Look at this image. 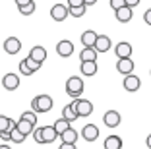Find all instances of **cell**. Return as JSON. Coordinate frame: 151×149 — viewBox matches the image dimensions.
<instances>
[{
    "label": "cell",
    "mask_w": 151,
    "mask_h": 149,
    "mask_svg": "<svg viewBox=\"0 0 151 149\" xmlns=\"http://www.w3.org/2000/svg\"><path fill=\"white\" fill-rule=\"evenodd\" d=\"M41 136H43V143H52L58 137V134L54 132L52 126H43L41 128Z\"/></svg>",
    "instance_id": "cell-17"
},
{
    "label": "cell",
    "mask_w": 151,
    "mask_h": 149,
    "mask_svg": "<svg viewBox=\"0 0 151 149\" xmlns=\"http://www.w3.org/2000/svg\"><path fill=\"white\" fill-rule=\"evenodd\" d=\"M27 2H31V0H16V4H18V6H23V4H27Z\"/></svg>",
    "instance_id": "cell-40"
},
{
    "label": "cell",
    "mask_w": 151,
    "mask_h": 149,
    "mask_svg": "<svg viewBox=\"0 0 151 149\" xmlns=\"http://www.w3.org/2000/svg\"><path fill=\"white\" fill-rule=\"evenodd\" d=\"M0 140H4V141H10V132H0Z\"/></svg>",
    "instance_id": "cell-38"
},
{
    "label": "cell",
    "mask_w": 151,
    "mask_h": 149,
    "mask_svg": "<svg viewBox=\"0 0 151 149\" xmlns=\"http://www.w3.org/2000/svg\"><path fill=\"white\" fill-rule=\"evenodd\" d=\"M122 6H126L124 0H111V8L112 10H118V8H122Z\"/></svg>",
    "instance_id": "cell-33"
},
{
    "label": "cell",
    "mask_w": 151,
    "mask_h": 149,
    "mask_svg": "<svg viewBox=\"0 0 151 149\" xmlns=\"http://www.w3.org/2000/svg\"><path fill=\"white\" fill-rule=\"evenodd\" d=\"M29 58H33V60H37V62H41V64H43V62L47 60V48L41 47V45L33 47L31 50H29Z\"/></svg>",
    "instance_id": "cell-16"
},
{
    "label": "cell",
    "mask_w": 151,
    "mask_h": 149,
    "mask_svg": "<svg viewBox=\"0 0 151 149\" xmlns=\"http://www.w3.org/2000/svg\"><path fill=\"white\" fill-rule=\"evenodd\" d=\"M114 54H116V58H128V56H132V45L126 43V41L118 43V45H116V48H114Z\"/></svg>",
    "instance_id": "cell-15"
},
{
    "label": "cell",
    "mask_w": 151,
    "mask_h": 149,
    "mask_svg": "<svg viewBox=\"0 0 151 149\" xmlns=\"http://www.w3.org/2000/svg\"><path fill=\"white\" fill-rule=\"evenodd\" d=\"M139 87H142V79L138 78V76H134V72L132 74H128L124 78V89L128 93H136V91H139Z\"/></svg>",
    "instance_id": "cell-4"
},
{
    "label": "cell",
    "mask_w": 151,
    "mask_h": 149,
    "mask_svg": "<svg viewBox=\"0 0 151 149\" xmlns=\"http://www.w3.org/2000/svg\"><path fill=\"white\" fill-rule=\"evenodd\" d=\"M52 128H54V132H56L58 136H60L62 132H66L68 128H70V120H66V118L62 116V118H58L56 122H54V126H52Z\"/></svg>",
    "instance_id": "cell-24"
},
{
    "label": "cell",
    "mask_w": 151,
    "mask_h": 149,
    "mask_svg": "<svg viewBox=\"0 0 151 149\" xmlns=\"http://www.w3.org/2000/svg\"><path fill=\"white\" fill-rule=\"evenodd\" d=\"M132 10H134V8H130V6H122V8L114 10V16H116V19H118L120 23H128V22H132V18H134Z\"/></svg>",
    "instance_id": "cell-10"
},
{
    "label": "cell",
    "mask_w": 151,
    "mask_h": 149,
    "mask_svg": "<svg viewBox=\"0 0 151 149\" xmlns=\"http://www.w3.org/2000/svg\"><path fill=\"white\" fill-rule=\"evenodd\" d=\"M4 50L8 54H18L19 50H22V41H19L18 37H8V39L4 41Z\"/></svg>",
    "instance_id": "cell-8"
},
{
    "label": "cell",
    "mask_w": 151,
    "mask_h": 149,
    "mask_svg": "<svg viewBox=\"0 0 151 149\" xmlns=\"http://www.w3.org/2000/svg\"><path fill=\"white\" fill-rule=\"evenodd\" d=\"M97 50L93 47H83V50L80 53V60L85 62V60H97Z\"/></svg>",
    "instance_id": "cell-21"
},
{
    "label": "cell",
    "mask_w": 151,
    "mask_h": 149,
    "mask_svg": "<svg viewBox=\"0 0 151 149\" xmlns=\"http://www.w3.org/2000/svg\"><path fill=\"white\" fill-rule=\"evenodd\" d=\"M83 4V0H68V8H72V6H81Z\"/></svg>",
    "instance_id": "cell-37"
},
{
    "label": "cell",
    "mask_w": 151,
    "mask_h": 149,
    "mask_svg": "<svg viewBox=\"0 0 151 149\" xmlns=\"http://www.w3.org/2000/svg\"><path fill=\"white\" fill-rule=\"evenodd\" d=\"M18 10H19V14L22 16H31L33 12H35V2H27V4H23V6H18Z\"/></svg>",
    "instance_id": "cell-28"
},
{
    "label": "cell",
    "mask_w": 151,
    "mask_h": 149,
    "mask_svg": "<svg viewBox=\"0 0 151 149\" xmlns=\"http://www.w3.org/2000/svg\"><path fill=\"white\" fill-rule=\"evenodd\" d=\"M66 93L70 97H80L81 93H83V79L80 78V76H72V78H68L66 81Z\"/></svg>",
    "instance_id": "cell-1"
},
{
    "label": "cell",
    "mask_w": 151,
    "mask_h": 149,
    "mask_svg": "<svg viewBox=\"0 0 151 149\" xmlns=\"http://www.w3.org/2000/svg\"><path fill=\"white\" fill-rule=\"evenodd\" d=\"M62 116H64L66 120H70V122H74V120H78V118H80V116L76 114V110H74V107H72V105H66V107H64Z\"/></svg>",
    "instance_id": "cell-25"
},
{
    "label": "cell",
    "mask_w": 151,
    "mask_h": 149,
    "mask_svg": "<svg viewBox=\"0 0 151 149\" xmlns=\"http://www.w3.org/2000/svg\"><path fill=\"white\" fill-rule=\"evenodd\" d=\"M22 118L29 120L31 124H37V112H35V110H27V112H23V114H22Z\"/></svg>",
    "instance_id": "cell-30"
},
{
    "label": "cell",
    "mask_w": 151,
    "mask_h": 149,
    "mask_svg": "<svg viewBox=\"0 0 151 149\" xmlns=\"http://www.w3.org/2000/svg\"><path fill=\"white\" fill-rule=\"evenodd\" d=\"M16 128H18V130H19V132L23 134V136L27 137V136H29V134L33 132V128H35V124H31L29 120H25V118H19L18 122H16Z\"/></svg>",
    "instance_id": "cell-19"
},
{
    "label": "cell",
    "mask_w": 151,
    "mask_h": 149,
    "mask_svg": "<svg viewBox=\"0 0 151 149\" xmlns=\"http://www.w3.org/2000/svg\"><path fill=\"white\" fill-rule=\"evenodd\" d=\"M58 137H60L62 141H66V143H76V141H78V132H76L74 128L70 126L66 132H62V134H60Z\"/></svg>",
    "instance_id": "cell-22"
},
{
    "label": "cell",
    "mask_w": 151,
    "mask_h": 149,
    "mask_svg": "<svg viewBox=\"0 0 151 149\" xmlns=\"http://www.w3.org/2000/svg\"><path fill=\"white\" fill-rule=\"evenodd\" d=\"M81 136H83L85 141H95L99 137V128L95 124H85L83 130H81Z\"/></svg>",
    "instance_id": "cell-14"
},
{
    "label": "cell",
    "mask_w": 151,
    "mask_h": 149,
    "mask_svg": "<svg viewBox=\"0 0 151 149\" xmlns=\"http://www.w3.org/2000/svg\"><path fill=\"white\" fill-rule=\"evenodd\" d=\"M70 105L74 107V110H76L78 116H89V114L93 112V105H91V101H87V99H80V97H76Z\"/></svg>",
    "instance_id": "cell-3"
},
{
    "label": "cell",
    "mask_w": 151,
    "mask_h": 149,
    "mask_svg": "<svg viewBox=\"0 0 151 149\" xmlns=\"http://www.w3.org/2000/svg\"><path fill=\"white\" fill-rule=\"evenodd\" d=\"M95 39H97V33H95L93 29H87V31L81 33V45H83V47H93Z\"/></svg>",
    "instance_id": "cell-20"
},
{
    "label": "cell",
    "mask_w": 151,
    "mask_h": 149,
    "mask_svg": "<svg viewBox=\"0 0 151 149\" xmlns=\"http://www.w3.org/2000/svg\"><path fill=\"white\" fill-rule=\"evenodd\" d=\"M58 149H76V143H66V141H62Z\"/></svg>",
    "instance_id": "cell-35"
},
{
    "label": "cell",
    "mask_w": 151,
    "mask_h": 149,
    "mask_svg": "<svg viewBox=\"0 0 151 149\" xmlns=\"http://www.w3.org/2000/svg\"><path fill=\"white\" fill-rule=\"evenodd\" d=\"M134 60H132V56H128V58H118L116 60V70L120 72L122 76H128V74H132L134 72Z\"/></svg>",
    "instance_id": "cell-6"
},
{
    "label": "cell",
    "mask_w": 151,
    "mask_h": 149,
    "mask_svg": "<svg viewBox=\"0 0 151 149\" xmlns=\"http://www.w3.org/2000/svg\"><path fill=\"white\" fill-rule=\"evenodd\" d=\"M68 16H70V14H68L66 4H54L52 8H50V18H52L54 22H64Z\"/></svg>",
    "instance_id": "cell-5"
},
{
    "label": "cell",
    "mask_w": 151,
    "mask_h": 149,
    "mask_svg": "<svg viewBox=\"0 0 151 149\" xmlns=\"http://www.w3.org/2000/svg\"><path fill=\"white\" fill-rule=\"evenodd\" d=\"M16 126V120H12L10 116H4V114H0V132H10L12 128Z\"/></svg>",
    "instance_id": "cell-23"
},
{
    "label": "cell",
    "mask_w": 151,
    "mask_h": 149,
    "mask_svg": "<svg viewBox=\"0 0 151 149\" xmlns=\"http://www.w3.org/2000/svg\"><path fill=\"white\" fill-rule=\"evenodd\" d=\"M2 87L8 89V91H16V89L19 87V76H16V74H6L4 78H2Z\"/></svg>",
    "instance_id": "cell-9"
},
{
    "label": "cell",
    "mask_w": 151,
    "mask_h": 149,
    "mask_svg": "<svg viewBox=\"0 0 151 149\" xmlns=\"http://www.w3.org/2000/svg\"><path fill=\"white\" fill-rule=\"evenodd\" d=\"M124 2H126V6H130V8H136L142 0H124Z\"/></svg>",
    "instance_id": "cell-36"
},
{
    "label": "cell",
    "mask_w": 151,
    "mask_h": 149,
    "mask_svg": "<svg viewBox=\"0 0 151 149\" xmlns=\"http://www.w3.org/2000/svg\"><path fill=\"white\" fill-rule=\"evenodd\" d=\"M23 140H25V136H23L22 132H19L18 128L14 126L12 130H10V141H16V143H23Z\"/></svg>",
    "instance_id": "cell-27"
},
{
    "label": "cell",
    "mask_w": 151,
    "mask_h": 149,
    "mask_svg": "<svg viewBox=\"0 0 151 149\" xmlns=\"http://www.w3.org/2000/svg\"><path fill=\"white\" fill-rule=\"evenodd\" d=\"M111 39H109L107 35H97V39H95V45L93 48L97 50V53H107V50H111Z\"/></svg>",
    "instance_id": "cell-13"
},
{
    "label": "cell",
    "mask_w": 151,
    "mask_h": 149,
    "mask_svg": "<svg viewBox=\"0 0 151 149\" xmlns=\"http://www.w3.org/2000/svg\"><path fill=\"white\" fill-rule=\"evenodd\" d=\"M19 72H22V76H31V74H33V72L25 66V62H23V60L19 62Z\"/></svg>",
    "instance_id": "cell-32"
},
{
    "label": "cell",
    "mask_w": 151,
    "mask_h": 149,
    "mask_svg": "<svg viewBox=\"0 0 151 149\" xmlns=\"http://www.w3.org/2000/svg\"><path fill=\"white\" fill-rule=\"evenodd\" d=\"M145 145H147V147L151 149V134H149V136H147V140H145Z\"/></svg>",
    "instance_id": "cell-41"
},
{
    "label": "cell",
    "mask_w": 151,
    "mask_h": 149,
    "mask_svg": "<svg viewBox=\"0 0 151 149\" xmlns=\"http://www.w3.org/2000/svg\"><path fill=\"white\" fill-rule=\"evenodd\" d=\"M33 140L37 141V143H43V136H41V128H33Z\"/></svg>",
    "instance_id": "cell-31"
},
{
    "label": "cell",
    "mask_w": 151,
    "mask_h": 149,
    "mask_svg": "<svg viewBox=\"0 0 151 149\" xmlns=\"http://www.w3.org/2000/svg\"><path fill=\"white\" fill-rule=\"evenodd\" d=\"M83 4L85 6H93V4H97V0H83Z\"/></svg>",
    "instance_id": "cell-39"
},
{
    "label": "cell",
    "mask_w": 151,
    "mask_h": 149,
    "mask_svg": "<svg viewBox=\"0 0 151 149\" xmlns=\"http://www.w3.org/2000/svg\"><path fill=\"white\" fill-rule=\"evenodd\" d=\"M0 149H12V147H10L8 143H4V145H0Z\"/></svg>",
    "instance_id": "cell-42"
},
{
    "label": "cell",
    "mask_w": 151,
    "mask_h": 149,
    "mask_svg": "<svg viewBox=\"0 0 151 149\" xmlns=\"http://www.w3.org/2000/svg\"><path fill=\"white\" fill-rule=\"evenodd\" d=\"M85 12H87V6H85V4H81V6H72V8H68V14H70V16H74V18H81Z\"/></svg>",
    "instance_id": "cell-26"
},
{
    "label": "cell",
    "mask_w": 151,
    "mask_h": 149,
    "mask_svg": "<svg viewBox=\"0 0 151 149\" xmlns=\"http://www.w3.org/2000/svg\"><path fill=\"white\" fill-rule=\"evenodd\" d=\"M23 62H25V66H27V68H29V70H31V72H37V70H39V68H41V66H43V64H41V62L33 60V58H29V56H27V58H23Z\"/></svg>",
    "instance_id": "cell-29"
},
{
    "label": "cell",
    "mask_w": 151,
    "mask_h": 149,
    "mask_svg": "<svg viewBox=\"0 0 151 149\" xmlns=\"http://www.w3.org/2000/svg\"><path fill=\"white\" fill-rule=\"evenodd\" d=\"M120 120H122V116H120L116 110H107L105 116H103V122H105V126H109V128H116L120 124Z\"/></svg>",
    "instance_id": "cell-11"
},
{
    "label": "cell",
    "mask_w": 151,
    "mask_h": 149,
    "mask_svg": "<svg viewBox=\"0 0 151 149\" xmlns=\"http://www.w3.org/2000/svg\"><path fill=\"white\" fill-rule=\"evenodd\" d=\"M80 72H81V76H85V78L95 76V74H97V60H85V62H81Z\"/></svg>",
    "instance_id": "cell-12"
},
{
    "label": "cell",
    "mask_w": 151,
    "mask_h": 149,
    "mask_svg": "<svg viewBox=\"0 0 151 149\" xmlns=\"http://www.w3.org/2000/svg\"><path fill=\"white\" fill-rule=\"evenodd\" d=\"M31 109L35 112H49L52 109V97L50 95H37L31 101Z\"/></svg>",
    "instance_id": "cell-2"
},
{
    "label": "cell",
    "mask_w": 151,
    "mask_h": 149,
    "mask_svg": "<svg viewBox=\"0 0 151 149\" xmlns=\"http://www.w3.org/2000/svg\"><path fill=\"white\" fill-rule=\"evenodd\" d=\"M56 54L58 56H62V58H68L74 54V45H72V41L68 39H62L60 43L56 45Z\"/></svg>",
    "instance_id": "cell-7"
},
{
    "label": "cell",
    "mask_w": 151,
    "mask_h": 149,
    "mask_svg": "<svg viewBox=\"0 0 151 149\" xmlns=\"http://www.w3.org/2000/svg\"><path fill=\"white\" fill-rule=\"evenodd\" d=\"M103 147L105 149H122V137L120 136H107Z\"/></svg>",
    "instance_id": "cell-18"
},
{
    "label": "cell",
    "mask_w": 151,
    "mask_h": 149,
    "mask_svg": "<svg viewBox=\"0 0 151 149\" xmlns=\"http://www.w3.org/2000/svg\"><path fill=\"white\" fill-rule=\"evenodd\" d=\"M143 22H145L147 25H151V8L143 12Z\"/></svg>",
    "instance_id": "cell-34"
}]
</instances>
